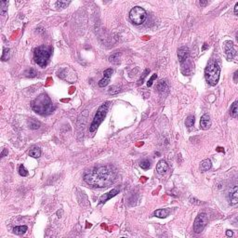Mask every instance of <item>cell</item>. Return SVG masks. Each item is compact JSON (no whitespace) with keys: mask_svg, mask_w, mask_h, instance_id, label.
<instances>
[{"mask_svg":"<svg viewBox=\"0 0 238 238\" xmlns=\"http://www.w3.org/2000/svg\"><path fill=\"white\" fill-rule=\"evenodd\" d=\"M115 172L110 167H98L84 175V181L97 188H106L115 181Z\"/></svg>","mask_w":238,"mask_h":238,"instance_id":"obj_1","label":"cell"},{"mask_svg":"<svg viewBox=\"0 0 238 238\" xmlns=\"http://www.w3.org/2000/svg\"><path fill=\"white\" fill-rule=\"evenodd\" d=\"M33 110L41 115H50L54 111V105L51 100L47 94H41L32 102Z\"/></svg>","mask_w":238,"mask_h":238,"instance_id":"obj_2","label":"cell"},{"mask_svg":"<svg viewBox=\"0 0 238 238\" xmlns=\"http://www.w3.org/2000/svg\"><path fill=\"white\" fill-rule=\"evenodd\" d=\"M220 67L218 62L214 61H210L205 70V77L206 82L211 86H216L220 80Z\"/></svg>","mask_w":238,"mask_h":238,"instance_id":"obj_3","label":"cell"},{"mask_svg":"<svg viewBox=\"0 0 238 238\" xmlns=\"http://www.w3.org/2000/svg\"><path fill=\"white\" fill-rule=\"evenodd\" d=\"M52 49L45 45L37 47L34 51V60L40 67H45L48 64L49 60L51 56Z\"/></svg>","mask_w":238,"mask_h":238,"instance_id":"obj_4","label":"cell"},{"mask_svg":"<svg viewBox=\"0 0 238 238\" xmlns=\"http://www.w3.org/2000/svg\"><path fill=\"white\" fill-rule=\"evenodd\" d=\"M129 19H130V21L134 23V24L140 25L146 21L147 12H146V10L143 9V7L136 6L130 10Z\"/></svg>","mask_w":238,"mask_h":238,"instance_id":"obj_5","label":"cell"},{"mask_svg":"<svg viewBox=\"0 0 238 238\" xmlns=\"http://www.w3.org/2000/svg\"><path fill=\"white\" fill-rule=\"evenodd\" d=\"M108 111V103H104L98 109L97 111L95 117L93 119L92 123L90 125V127H89V131L90 132H95L97 130V128L99 127V126L101 124V122L103 121V119L105 118Z\"/></svg>","mask_w":238,"mask_h":238,"instance_id":"obj_6","label":"cell"},{"mask_svg":"<svg viewBox=\"0 0 238 238\" xmlns=\"http://www.w3.org/2000/svg\"><path fill=\"white\" fill-rule=\"evenodd\" d=\"M208 218L206 213H200L196 217L194 223V231L196 233H200L205 229L206 223H208Z\"/></svg>","mask_w":238,"mask_h":238,"instance_id":"obj_7","label":"cell"},{"mask_svg":"<svg viewBox=\"0 0 238 238\" xmlns=\"http://www.w3.org/2000/svg\"><path fill=\"white\" fill-rule=\"evenodd\" d=\"M224 50L227 54L228 59H233L236 55V51L233 49V43L232 41H226L224 43Z\"/></svg>","mask_w":238,"mask_h":238,"instance_id":"obj_8","label":"cell"},{"mask_svg":"<svg viewBox=\"0 0 238 238\" xmlns=\"http://www.w3.org/2000/svg\"><path fill=\"white\" fill-rule=\"evenodd\" d=\"M112 73H113V70L112 69H107L105 70L103 72V78L100 79L99 81V87L100 88H104L106 87V86L109 84V82H110V78L112 76Z\"/></svg>","mask_w":238,"mask_h":238,"instance_id":"obj_9","label":"cell"},{"mask_svg":"<svg viewBox=\"0 0 238 238\" xmlns=\"http://www.w3.org/2000/svg\"><path fill=\"white\" fill-rule=\"evenodd\" d=\"M189 54H190V51H189V49L187 48V47H181V48H179L178 49L179 61L181 62H183L184 61H186L187 59H188Z\"/></svg>","mask_w":238,"mask_h":238,"instance_id":"obj_10","label":"cell"},{"mask_svg":"<svg viewBox=\"0 0 238 238\" xmlns=\"http://www.w3.org/2000/svg\"><path fill=\"white\" fill-rule=\"evenodd\" d=\"M229 200L231 205H236L238 203V193H237V186L235 185L231 188L229 192Z\"/></svg>","mask_w":238,"mask_h":238,"instance_id":"obj_11","label":"cell"},{"mask_svg":"<svg viewBox=\"0 0 238 238\" xmlns=\"http://www.w3.org/2000/svg\"><path fill=\"white\" fill-rule=\"evenodd\" d=\"M211 126V122H210V117L208 114H205L204 115L201 117L200 120V127L202 129L204 130H208V128Z\"/></svg>","mask_w":238,"mask_h":238,"instance_id":"obj_12","label":"cell"},{"mask_svg":"<svg viewBox=\"0 0 238 238\" xmlns=\"http://www.w3.org/2000/svg\"><path fill=\"white\" fill-rule=\"evenodd\" d=\"M119 192H118V190L117 189H114V190H112L111 192H109L107 194H104L102 196H100V204H103V203H105L106 201H108L109 199H111L112 197H114L115 196L116 194H117Z\"/></svg>","mask_w":238,"mask_h":238,"instance_id":"obj_13","label":"cell"},{"mask_svg":"<svg viewBox=\"0 0 238 238\" xmlns=\"http://www.w3.org/2000/svg\"><path fill=\"white\" fill-rule=\"evenodd\" d=\"M167 169H169V166H167V162L165 160H160L158 162V164L156 165V171L161 175H164L165 174Z\"/></svg>","mask_w":238,"mask_h":238,"instance_id":"obj_14","label":"cell"},{"mask_svg":"<svg viewBox=\"0 0 238 238\" xmlns=\"http://www.w3.org/2000/svg\"><path fill=\"white\" fill-rule=\"evenodd\" d=\"M211 167H212V164L209 159L203 160L201 162V165H200V170L202 172H206V171H208L211 169Z\"/></svg>","mask_w":238,"mask_h":238,"instance_id":"obj_15","label":"cell"},{"mask_svg":"<svg viewBox=\"0 0 238 238\" xmlns=\"http://www.w3.org/2000/svg\"><path fill=\"white\" fill-rule=\"evenodd\" d=\"M154 216L157 217V218H167V216L169 215V209H157L154 211Z\"/></svg>","mask_w":238,"mask_h":238,"instance_id":"obj_16","label":"cell"},{"mask_svg":"<svg viewBox=\"0 0 238 238\" xmlns=\"http://www.w3.org/2000/svg\"><path fill=\"white\" fill-rule=\"evenodd\" d=\"M27 230H28V227H27V226H25V225L17 226V227L13 228V233H15V235H24Z\"/></svg>","mask_w":238,"mask_h":238,"instance_id":"obj_17","label":"cell"},{"mask_svg":"<svg viewBox=\"0 0 238 238\" xmlns=\"http://www.w3.org/2000/svg\"><path fill=\"white\" fill-rule=\"evenodd\" d=\"M29 154H30V156H32L34 158H38V157H40V155H41V150L38 147H33L32 149L30 150Z\"/></svg>","mask_w":238,"mask_h":238,"instance_id":"obj_18","label":"cell"},{"mask_svg":"<svg viewBox=\"0 0 238 238\" xmlns=\"http://www.w3.org/2000/svg\"><path fill=\"white\" fill-rule=\"evenodd\" d=\"M237 100H235V102L233 103L232 107H231V115L233 116V118H236L237 116V114H238V107H237Z\"/></svg>","mask_w":238,"mask_h":238,"instance_id":"obj_19","label":"cell"},{"mask_svg":"<svg viewBox=\"0 0 238 238\" xmlns=\"http://www.w3.org/2000/svg\"><path fill=\"white\" fill-rule=\"evenodd\" d=\"M169 88V87H167V85L165 81H160L158 85H157V89H158V91L159 92H164V91H166L167 89Z\"/></svg>","mask_w":238,"mask_h":238,"instance_id":"obj_20","label":"cell"},{"mask_svg":"<svg viewBox=\"0 0 238 238\" xmlns=\"http://www.w3.org/2000/svg\"><path fill=\"white\" fill-rule=\"evenodd\" d=\"M194 115H189L188 117H187L186 121H185V125L187 127H192L194 125Z\"/></svg>","mask_w":238,"mask_h":238,"instance_id":"obj_21","label":"cell"},{"mask_svg":"<svg viewBox=\"0 0 238 238\" xmlns=\"http://www.w3.org/2000/svg\"><path fill=\"white\" fill-rule=\"evenodd\" d=\"M0 13L1 15H5L7 10V1H2L0 2Z\"/></svg>","mask_w":238,"mask_h":238,"instance_id":"obj_22","label":"cell"},{"mask_svg":"<svg viewBox=\"0 0 238 238\" xmlns=\"http://www.w3.org/2000/svg\"><path fill=\"white\" fill-rule=\"evenodd\" d=\"M9 48H4L3 49V54L1 57V60L3 61H5L7 60H9Z\"/></svg>","mask_w":238,"mask_h":238,"instance_id":"obj_23","label":"cell"},{"mask_svg":"<svg viewBox=\"0 0 238 238\" xmlns=\"http://www.w3.org/2000/svg\"><path fill=\"white\" fill-rule=\"evenodd\" d=\"M140 167H142V169H150L151 163H150L149 160L144 159V160H142V161L140 163Z\"/></svg>","mask_w":238,"mask_h":238,"instance_id":"obj_24","label":"cell"},{"mask_svg":"<svg viewBox=\"0 0 238 238\" xmlns=\"http://www.w3.org/2000/svg\"><path fill=\"white\" fill-rule=\"evenodd\" d=\"M40 125L39 123L36 122L34 120H30L29 121V127L31 129H37V128H39Z\"/></svg>","mask_w":238,"mask_h":238,"instance_id":"obj_25","label":"cell"},{"mask_svg":"<svg viewBox=\"0 0 238 238\" xmlns=\"http://www.w3.org/2000/svg\"><path fill=\"white\" fill-rule=\"evenodd\" d=\"M19 174H20L21 176H22V177H26L27 175H28V171L26 170L24 166L21 165L20 167H19Z\"/></svg>","mask_w":238,"mask_h":238,"instance_id":"obj_26","label":"cell"},{"mask_svg":"<svg viewBox=\"0 0 238 238\" xmlns=\"http://www.w3.org/2000/svg\"><path fill=\"white\" fill-rule=\"evenodd\" d=\"M25 75H26L27 77H34L36 76V71L34 69L31 68V69L28 70V71L25 72Z\"/></svg>","mask_w":238,"mask_h":238,"instance_id":"obj_27","label":"cell"},{"mask_svg":"<svg viewBox=\"0 0 238 238\" xmlns=\"http://www.w3.org/2000/svg\"><path fill=\"white\" fill-rule=\"evenodd\" d=\"M111 62H114V63H117L119 61V53H115L114 55H112L110 58H109Z\"/></svg>","mask_w":238,"mask_h":238,"instance_id":"obj_28","label":"cell"},{"mask_svg":"<svg viewBox=\"0 0 238 238\" xmlns=\"http://www.w3.org/2000/svg\"><path fill=\"white\" fill-rule=\"evenodd\" d=\"M69 3H70L69 1L68 2H66V1H58L56 3V5L58 7H66V6H67Z\"/></svg>","mask_w":238,"mask_h":238,"instance_id":"obj_29","label":"cell"},{"mask_svg":"<svg viewBox=\"0 0 238 238\" xmlns=\"http://www.w3.org/2000/svg\"><path fill=\"white\" fill-rule=\"evenodd\" d=\"M157 76H156V73H154V75H153V76L151 77V78L149 79V81H148V83H147V86L148 87H152V85H153V81L156 78Z\"/></svg>","mask_w":238,"mask_h":238,"instance_id":"obj_30","label":"cell"},{"mask_svg":"<svg viewBox=\"0 0 238 238\" xmlns=\"http://www.w3.org/2000/svg\"><path fill=\"white\" fill-rule=\"evenodd\" d=\"M208 3V1H200V2H199V4H200L201 7H205Z\"/></svg>","mask_w":238,"mask_h":238,"instance_id":"obj_31","label":"cell"},{"mask_svg":"<svg viewBox=\"0 0 238 238\" xmlns=\"http://www.w3.org/2000/svg\"><path fill=\"white\" fill-rule=\"evenodd\" d=\"M237 13H238V3H236L235 6V14L237 15Z\"/></svg>","mask_w":238,"mask_h":238,"instance_id":"obj_32","label":"cell"},{"mask_svg":"<svg viewBox=\"0 0 238 238\" xmlns=\"http://www.w3.org/2000/svg\"><path fill=\"white\" fill-rule=\"evenodd\" d=\"M226 235H227V236H233V233L232 231H227V232H226Z\"/></svg>","mask_w":238,"mask_h":238,"instance_id":"obj_33","label":"cell"},{"mask_svg":"<svg viewBox=\"0 0 238 238\" xmlns=\"http://www.w3.org/2000/svg\"><path fill=\"white\" fill-rule=\"evenodd\" d=\"M7 154V150H4L3 152H2V154H1V157H4L5 156V154Z\"/></svg>","mask_w":238,"mask_h":238,"instance_id":"obj_34","label":"cell"},{"mask_svg":"<svg viewBox=\"0 0 238 238\" xmlns=\"http://www.w3.org/2000/svg\"><path fill=\"white\" fill-rule=\"evenodd\" d=\"M208 45L206 44V43H205V44H204V47H203V50H205L206 48H208Z\"/></svg>","mask_w":238,"mask_h":238,"instance_id":"obj_35","label":"cell"},{"mask_svg":"<svg viewBox=\"0 0 238 238\" xmlns=\"http://www.w3.org/2000/svg\"><path fill=\"white\" fill-rule=\"evenodd\" d=\"M236 76H237V72H235V82H236V81H237Z\"/></svg>","mask_w":238,"mask_h":238,"instance_id":"obj_36","label":"cell"}]
</instances>
